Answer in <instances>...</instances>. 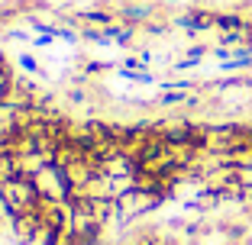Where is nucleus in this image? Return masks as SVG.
<instances>
[{
  "label": "nucleus",
  "instance_id": "obj_1",
  "mask_svg": "<svg viewBox=\"0 0 252 245\" xmlns=\"http://www.w3.org/2000/svg\"><path fill=\"white\" fill-rule=\"evenodd\" d=\"M84 16H88V20H94V23H107V20H110V16L97 13V10H91V13H84Z\"/></svg>",
  "mask_w": 252,
  "mask_h": 245
}]
</instances>
